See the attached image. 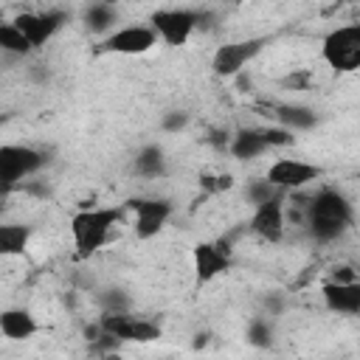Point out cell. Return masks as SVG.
I'll list each match as a JSON object with an SVG mask.
<instances>
[{"instance_id":"cell-11","label":"cell","mask_w":360,"mask_h":360,"mask_svg":"<svg viewBox=\"0 0 360 360\" xmlns=\"http://www.w3.org/2000/svg\"><path fill=\"white\" fill-rule=\"evenodd\" d=\"M248 231L270 245H278L287 231V194H278L270 202H262L259 208H253L248 219Z\"/></svg>"},{"instance_id":"cell-28","label":"cell","mask_w":360,"mask_h":360,"mask_svg":"<svg viewBox=\"0 0 360 360\" xmlns=\"http://www.w3.org/2000/svg\"><path fill=\"white\" fill-rule=\"evenodd\" d=\"M101 360H121V357H118V354L112 352V354H101Z\"/></svg>"},{"instance_id":"cell-21","label":"cell","mask_w":360,"mask_h":360,"mask_svg":"<svg viewBox=\"0 0 360 360\" xmlns=\"http://www.w3.org/2000/svg\"><path fill=\"white\" fill-rule=\"evenodd\" d=\"M0 51L6 56H17V59H25L34 53V45L28 42V37L14 25V22H3L0 25Z\"/></svg>"},{"instance_id":"cell-4","label":"cell","mask_w":360,"mask_h":360,"mask_svg":"<svg viewBox=\"0 0 360 360\" xmlns=\"http://www.w3.org/2000/svg\"><path fill=\"white\" fill-rule=\"evenodd\" d=\"M48 158L42 149L28 146V143H3L0 146V183L3 191L8 194L11 188L22 186L28 177L39 174L45 169Z\"/></svg>"},{"instance_id":"cell-8","label":"cell","mask_w":360,"mask_h":360,"mask_svg":"<svg viewBox=\"0 0 360 360\" xmlns=\"http://www.w3.org/2000/svg\"><path fill=\"white\" fill-rule=\"evenodd\" d=\"M323 174V169L318 163H309V160H301V158H278L267 166L264 177L284 194L290 191H301L307 188L309 183H315L318 177Z\"/></svg>"},{"instance_id":"cell-23","label":"cell","mask_w":360,"mask_h":360,"mask_svg":"<svg viewBox=\"0 0 360 360\" xmlns=\"http://www.w3.org/2000/svg\"><path fill=\"white\" fill-rule=\"evenodd\" d=\"M98 307H101V312L121 315V312H132V298L121 287H107L98 292Z\"/></svg>"},{"instance_id":"cell-20","label":"cell","mask_w":360,"mask_h":360,"mask_svg":"<svg viewBox=\"0 0 360 360\" xmlns=\"http://www.w3.org/2000/svg\"><path fill=\"white\" fill-rule=\"evenodd\" d=\"M34 236V228L25 222H6L0 225V253L3 256H22L28 242Z\"/></svg>"},{"instance_id":"cell-7","label":"cell","mask_w":360,"mask_h":360,"mask_svg":"<svg viewBox=\"0 0 360 360\" xmlns=\"http://www.w3.org/2000/svg\"><path fill=\"white\" fill-rule=\"evenodd\" d=\"M127 211L132 214L135 239L146 242L166 228V222L174 214V205L166 197H132V200H127Z\"/></svg>"},{"instance_id":"cell-5","label":"cell","mask_w":360,"mask_h":360,"mask_svg":"<svg viewBox=\"0 0 360 360\" xmlns=\"http://www.w3.org/2000/svg\"><path fill=\"white\" fill-rule=\"evenodd\" d=\"M202 8H186V6H172V8H158L149 17L152 31L158 39L169 48H180L191 39L194 31H200Z\"/></svg>"},{"instance_id":"cell-9","label":"cell","mask_w":360,"mask_h":360,"mask_svg":"<svg viewBox=\"0 0 360 360\" xmlns=\"http://www.w3.org/2000/svg\"><path fill=\"white\" fill-rule=\"evenodd\" d=\"M98 323H101V329L107 335H112L121 343H152V340H158L163 335L155 321L141 318L135 312H121V315L101 312L98 315Z\"/></svg>"},{"instance_id":"cell-10","label":"cell","mask_w":360,"mask_h":360,"mask_svg":"<svg viewBox=\"0 0 360 360\" xmlns=\"http://www.w3.org/2000/svg\"><path fill=\"white\" fill-rule=\"evenodd\" d=\"M25 37L28 42L34 45V51H39L45 42H51L59 28L68 22V11L62 8H39V11H20L14 20H11Z\"/></svg>"},{"instance_id":"cell-6","label":"cell","mask_w":360,"mask_h":360,"mask_svg":"<svg viewBox=\"0 0 360 360\" xmlns=\"http://www.w3.org/2000/svg\"><path fill=\"white\" fill-rule=\"evenodd\" d=\"M267 37H248V39H233L222 42L214 56H211V73L219 79H236L245 73V68L264 51Z\"/></svg>"},{"instance_id":"cell-22","label":"cell","mask_w":360,"mask_h":360,"mask_svg":"<svg viewBox=\"0 0 360 360\" xmlns=\"http://www.w3.org/2000/svg\"><path fill=\"white\" fill-rule=\"evenodd\" d=\"M278 194H284V191H278L267 177H253V180H248V186H245V200H248L250 208H259L262 202H270V200L278 197Z\"/></svg>"},{"instance_id":"cell-14","label":"cell","mask_w":360,"mask_h":360,"mask_svg":"<svg viewBox=\"0 0 360 360\" xmlns=\"http://www.w3.org/2000/svg\"><path fill=\"white\" fill-rule=\"evenodd\" d=\"M321 295H323V304L329 312H338V315H360V278L357 281H346V284H338V281H323L321 284Z\"/></svg>"},{"instance_id":"cell-1","label":"cell","mask_w":360,"mask_h":360,"mask_svg":"<svg viewBox=\"0 0 360 360\" xmlns=\"http://www.w3.org/2000/svg\"><path fill=\"white\" fill-rule=\"evenodd\" d=\"M298 219L315 242L326 245V242L340 239L352 228L354 205L338 188H318L307 202H301Z\"/></svg>"},{"instance_id":"cell-18","label":"cell","mask_w":360,"mask_h":360,"mask_svg":"<svg viewBox=\"0 0 360 360\" xmlns=\"http://www.w3.org/2000/svg\"><path fill=\"white\" fill-rule=\"evenodd\" d=\"M273 118L278 127H284L290 132H307L318 124V112L307 104H276Z\"/></svg>"},{"instance_id":"cell-16","label":"cell","mask_w":360,"mask_h":360,"mask_svg":"<svg viewBox=\"0 0 360 360\" xmlns=\"http://www.w3.org/2000/svg\"><path fill=\"white\" fill-rule=\"evenodd\" d=\"M228 152H231V158H233V160L250 163V160L262 158L264 152H270V146H267V141H264V132H262V129L245 127V129H236V132L231 135Z\"/></svg>"},{"instance_id":"cell-25","label":"cell","mask_w":360,"mask_h":360,"mask_svg":"<svg viewBox=\"0 0 360 360\" xmlns=\"http://www.w3.org/2000/svg\"><path fill=\"white\" fill-rule=\"evenodd\" d=\"M188 127V112L186 110H169L160 115V129L174 135V132H183Z\"/></svg>"},{"instance_id":"cell-13","label":"cell","mask_w":360,"mask_h":360,"mask_svg":"<svg viewBox=\"0 0 360 360\" xmlns=\"http://www.w3.org/2000/svg\"><path fill=\"white\" fill-rule=\"evenodd\" d=\"M191 262H194L197 284H208L231 270V250L222 242H197L191 248Z\"/></svg>"},{"instance_id":"cell-2","label":"cell","mask_w":360,"mask_h":360,"mask_svg":"<svg viewBox=\"0 0 360 360\" xmlns=\"http://www.w3.org/2000/svg\"><path fill=\"white\" fill-rule=\"evenodd\" d=\"M124 211H127L124 205H90L76 211L68 225L76 259H90L93 253H98L110 242L118 222L124 219Z\"/></svg>"},{"instance_id":"cell-29","label":"cell","mask_w":360,"mask_h":360,"mask_svg":"<svg viewBox=\"0 0 360 360\" xmlns=\"http://www.w3.org/2000/svg\"><path fill=\"white\" fill-rule=\"evenodd\" d=\"M321 360H335V357H321Z\"/></svg>"},{"instance_id":"cell-24","label":"cell","mask_w":360,"mask_h":360,"mask_svg":"<svg viewBox=\"0 0 360 360\" xmlns=\"http://www.w3.org/2000/svg\"><path fill=\"white\" fill-rule=\"evenodd\" d=\"M248 343L253 346V349H270L273 346V323H270V318H253L250 323H248Z\"/></svg>"},{"instance_id":"cell-17","label":"cell","mask_w":360,"mask_h":360,"mask_svg":"<svg viewBox=\"0 0 360 360\" xmlns=\"http://www.w3.org/2000/svg\"><path fill=\"white\" fill-rule=\"evenodd\" d=\"M169 169V158L160 143H143L132 158V172L143 180H158Z\"/></svg>"},{"instance_id":"cell-19","label":"cell","mask_w":360,"mask_h":360,"mask_svg":"<svg viewBox=\"0 0 360 360\" xmlns=\"http://www.w3.org/2000/svg\"><path fill=\"white\" fill-rule=\"evenodd\" d=\"M82 22H84V28L90 31V34H96V37H110L112 31H115V25H118V8L115 6H110V3H90V6H84V11H82Z\"/></svg>"},{"instance_id":"cell-3","label":"cell","mask_w":360,"mask_h":360,"mask_svg":"<svg viewBox=\"0 0 360 360\" xmlns=\"http://www.w3.org/2000/svg\"><path fill=\"white\" fill-rule=\"evenodd\" d=\"M321 59L335 73H357L360 70V20L332 28L321 39Z\"/></svg>"},{"instance_id":"cell-15","label":"cell","mask_w":360,"mask_h":360,"mask_svg":"<svg viewBox=\"0 0 360 360\" xmlns=\"http://www.w3.org/2000/svg\"><path fill=\"white\" fill-rule=\"evenodd\" d=\"M0 332H3L6 340L22 343V340H31V338L39 332V321H37L34 312L25 309V307H8V309H3V315H0Z\"/></svg>"},{"instance_id":"cell-26","label":"cell","mask_w":360,"mask_h":360,"mask_svg":"<svg viewBox=\"0 0 360 360\" xmlns=\"http://www.w3.org/2000/svg\"><path fill=\"white\" fill-rule=\"evenodd\" d=\"M264 132V141H267V146L270 149H281V146H290V143H295V135L290 132V129H284V127H278V124H273V127H264L262 129Z\"/></svg>"},{"instance_id":"cell-12","label":"cell","mask_w":360,"mask_h":360,"mask_svg":"<svg viewBox=\"0 0 360 360\" xmlns=\"http://www.w3.org/2000/svg\"><path fill=\"white\" fill-rule=\"evenodd\" d=\"M158 34L152 31V25H121L115 28L110 37L101 39V51L104 53H118V56H138L146 53L158 45Z\"/></svg>"},{"instance_id":"cell-27","label":"cell","mask_w":360,"mask_h":360,"mask_svg":"<svg viewBox=\"0 0 360 360\" xmlns=\"http://www.w3.org/2000/svg\"><path fill=\"white\" fill-rule=\"evenodd\" d=\"M281 307H284L281 295H267V298H264V309H267V315H278Z\"/></svg>"}]
</instances>
